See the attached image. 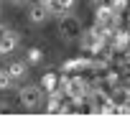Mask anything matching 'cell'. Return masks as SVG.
Segmentation results:
<instances>
[{"label":"cell","mask_w":130,"mask_h":135,"mask_svg":"<svg viewBox=\"0 0 130 135\" xmlns=\"http://www.w3.org/2000/svg\"><path fill=\"white\" fill-rule=\"evenodd\" d=\"M82 21L76 18L74 13H59V33H61V38L64 41H74V38H79L82 36Z\"/></svg>","instance_id":"1"},{"label":"cell","mask_w":130,"mask_h":135,"mask_svg":"<svg viewBox=\"0 0 130 135\" xmlns=\"http://www.w3.org/2000/svg\"><path fill=\"white\" fill-rule=\"evenodd\" d=\"M18 99H21V105L26 107V110H38L41 102H44V89H41V84H26V87L21 89V94H18Z\"/></svg>","instance_id":"2"},{"label":"cell","mask_w":130,"mask_h":135,"mask_svg":"<svg viewBox=\"0 0 130 135\" xmlns=\"http://www.w3.org/2000/svg\"><path fill=\"white\" fill-rule=\"evenodd\" d=\"M61 89H64V94L71 97V99L89 97V84L84 82L82 76H69V79H64V82H61Z\"/></svg>","instance_id":"3"},{"label":"cell","mask_w":130,"mask_h":135,"mask_svg":"<svg viewBox=\"0 0 130 135\" xmlns=\"http://www.w3.org/2000/svg\"><path fill=\"white\" fill-rule=\"evenodd\" d=\"M18 44H21V33L8 28L5 33H3V38H0V56H5V54H13L15 49H18Z\"/></svg>","instance_id":"4"},{"label":"cell","mask_w":130,"mask_h":135,"mask_svg":"<svg viewBox=\"0 0 130 135\" xmlns=\"http://www.w3.org/2000/svg\"><path fill=\"white\" fill-rule=\"evenodd\" d=\"M49 18H51V10H49V8H46L41 0H38L36 5H31V10H28V21L33 23V26H44Z\"/></svg>","instance_id":"5"},{"label":"cell","mask_w":130,"mask_h":135,"mask_svg":"<svg viewBox=\"0 0 130 135\" xmlns=\"http://www.w3.org/2000/svg\"><path fill=\"white\" fill-rule=\"evenodd\" d=\"M8 74H10L13 82H21V79H26V74H28V64H26V61H10V64H8Z\"/></svg>","instance_id":"6"},{"label":"cell","mask_w":130,"mask_h":135,"mask_svg":"<svg viewBox=\"0 0 130 135\" xmlns=\"http://www.w3.org/2000/svg\"><path fill=\"white\" fill-rule=\"evenodd\" d=\"M41 89H44L46 94H51L54 89H59V74H54V71L44 74V79H41Z\"/></svg>","instance_id":"7"},{"label":"cell","mask_w":130,"mask_h":135,"mask_svg":"<svg viewBox=\"0 0 130 135\" xmlns=\"http://www.w3.org/2000/svg\"><path fill=\"white\" fill-rule=\"evenodd\" d=\"M13 79H10V74H8V69H3L0 66V89L5 92V89H10V87H13Z\"/></svg>","instance_id":"8"},{"label":"cell","mask_w":130,"mask_h":135,"mask_svg":"<svg viewBox=\"0 0 130 135\" xmlns=\"http://www.w3.org/2000/svg\"><path fill=\"white\" fill-rule=\"evenodd\" d=\"M41 3L51 10V15H59L61 13V3H59V0H41Z\"/></svg>","instance_id":"9"},{"label":"cell","mask_w":130,"mask_h":135,"mask_svg":"<svg viewBox=\"0 0 130 135\" xmlns=\"http://www.w3.org/2000/svg\"><path fill=\"white\" fill-rule=\"evenodd\" d=\"M41 59H44L41 49H28V64H38Z\"/></svg>","instance_id":"10"},{"label":"cell","mask_w":130,"mask_h":135,"mask_svg":"<svg viewBox=\"0 0 130 135\" xmlns=\"http://www.w3.org/2000/svg\"><path fill=\"white\" fill-rule=\"evenodd\" d=\"M59 3H61V13H66V10H71V8H74L76 0H59Z\"/></svg>","instance_id":"11"},{"label":"cell","mask_w":130,"mask_h":135,"mask_svg":"<svg viewBox=\"0 0 130 135\" xmlns=\"http://www.w3.org/2000/svg\"><path fill=\"white\" fill-rule=\"evenodd\" d=\"M115 0H92V5H97V8H112Z\"/></svg>","instance_id":"12"},{"label":"cell","mask_w":130,"mask_h":135,"mask_svg":"<svg viewBox=\"0 0 130 135\" xmlns=\"http://www.w3.org/2000/svg\"><path fill=\"white\" fill-rule=\"evenodd\" d=\"M10 3H13V5H26L28 0H10Z\"/></svg>","instance_id":"13"},{"label":"cell","mask_w":130,"mask_h":135,"mask_svg":"<svg viewBox=\"0 0 130 135\" xmlns=\"http://www.w3.org/2000/svg\"><path fill=\"white\" fill-rule=\"evenodd\" d=\"M5 31H8V28L3 26V23H0V38H3V33H5Z\"/></svg>","instance_id":"14"},{"label":"cell","mask_w":130,"mask_h":135,"mask_svg":"<svg viewBox=\"0 0 130 135\" xmlns=\"http://www.w3.org/2000/svg\"><path fill=\"white\" fill-rule=\"evenodd\" d=\"M0 13H3V8H0Z\"/></svg>","instance_id":"15"}]
</instances>
